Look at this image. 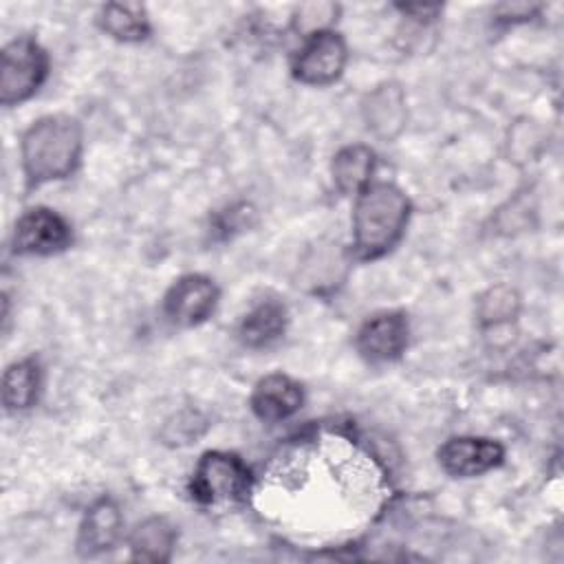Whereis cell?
Returning a JSON list of instances; mask_svg holds the SVG:
<instances>
[{
    "label": "cell",
    "instance_id": "cell-16",
    "mask_svg": "<svg viewBox=\"0 0 564 564\" xmlns=\"http://www.w3.org/2000/svg\"><path fill=\"white\" fill-rule=\"evenodd\" d=\"M377 170V154L370 145L350 143L335 152L330 161V176L337 192L357 196L366 185L372 183Z\"/></svg>",
    "mask_w": 564,
    "mask_h": 564
},
{
    "label": "cell",
    "instance_id": "cell-6",
    "mask_svg": "<svg viewBox=\"0 0 564 564\" xmlns=\"http://www.w3.org/2000/svg\"><path fill=\"white\" fill-rule=\"evenodd\" d=\"M9 245L15 256H55L73 245V227L59 212L35 205L18 216Z\"/></svg>",
    "mask_w": 564,
    "mask_h": 564
},
{
    "label": "cell",
    "instance_id": "cell-21",
    "mask_svg": "<svg viewBox=\"0 0 564 564\" xmlns=\"http://www.w3.org/2000/svg\"><path fill=\"white\" fill-rule=\"evenodd\" d=\"M339 7L330 4V2H313V4H302L293 18V29L304 33L302 37L317 33V31H326L330 29V24L337 20Z\"/></svg>",
    "mask_w": 564,
    "mask_h": 564
},
{
    "label": "cell",
    "instance_id": "cell-24",
    "mask_svg": "<svg viewBox=\"0 0 564 564\" xmlns=\"http://www.w3.org/2000/svg\"><path fill=\"white\" fill-rule=\"evenodd\" d=\"M397 9H399L403 15H408L410 20L419 22V24H430V22H434V20L441 15V11H443L441 4H397Z\"/></svg>",
    "mask_w": 564,
    "mask_h": 564
},
{
    "label": "cell",
    "instance_id": "cell-4",
    "mask_svg": "<svg viewBox=\"0 0 564 564\" xmlns=\"http://www.w3.org/2000/svg\"><path fill=\"white\" fill-rule=\"evenodd\" d=\"M46 48L31 35H18L0 51V104L4 108L29 101L48 79Z\"/></svg>",
    "mask_w": 564,
    "mask_h": 564
},
{
    "label": "cell",
    "instance_id": "cell-9",
    "mask_svg": "<svg viewBox=\"0 0 564 564\" xmlns=\"http://www.w3.org/2000/svg\"><path fill=\"white\" fill-rule=\"evenodd\" d=\"M436 460L452 478H476L505 463V445L487 436H452L436 449Z\"/></svg>",
    "mask_w": 564,
    "mask_h": 564
},
{
    "label": "cell",
    "instance_id": "cell-8",
    "mask_svg": "<svg viewBox=\"0 0 564 564\" xmlns=\"http://www.w3.org/2000/svg\"><path fill=\"white\" fill-rule=\"evenodd\" d=\"M410 344V322L403 311H379L361 322L355 348L368 364H392Z\"/></svg>",
    "mask_w": 564,
    "mask_h": 564
},
{
    "label": "cell",
    "instance_id": "cell-1",
    "mask_svg": "<svg viewBox=\"0 0 564 564\" xmlns=\"http://www.w3.org/2000/svg\"><path fill=\"white\" fill-rule=\"evenodd\" d=\"M412 216L410 196L394 183L372 181L352 203L350 256L357 262H375L388 256L405 236Z\"/></svg>",
    "mask_w": 564,
    "mask_h": 564
},
{
    "label": "cell",
    "instance_id": "cell-13",
    "mask_svg": "<svg viewBox=\"0 0 564 564\" xmlns=\"http://www.w3.org/2000/svg\"><path fill=\"white\" fill-rule=\"evenodd\" d=\"M304 405V388L284 372H271L256 381L249 394V408L262 423L291 419Z\"/></svg>",
    "mask_w": 564,
    "mask_h": 564
},
{
    "label": "cell",
    "instance_id": "cell-18",
    "mask_svg": "<svg viewBox=\"0 0 564 564\" xmlns=\"http://www.w3.org/2000/svg\"><path fill=\"white\" fill-rule=\"evenodd\" d=\"M97 26L112 40L134 44L143 42L152 33L150 15L143 4L137 2H106L97 11Z\"/></svg>",
    "mask_w": 564,
    "mask_h": 564
},
{
    "label": "cell",
    "instance_id": "cell-15",
    "mask_svg": "<svg viewBox=\"0 0 564 564\" xmlns=\"http://www.w3.org/2000/svg\"><path fill=\"white\" fill-rule=\"evenodd\" d=\"M178 542L176 527L165 516H148L128 535L130 560L163 564L170 562Z\"/></svg>",
    "mask_w": 564,
    "mask_h": 564
},
{
    "label": "cell",
    "instance_id": "cell-2",
    "mask_svg": "<svg viewBox=\"0 0 564 564\" xmlns=\"http://www.w3.org/2000/svg\"><path fill=\"white\" fill-rule=\"evenodd\" d=\"M84 154V128L64 112L44 115L20 137V170L26 189L70 178Z\"/></svg>",
    "mask_w": 564,
    "mask_h": 564
},
{
    "label": "cell",
    "instance_id": "cell-17",
    "mask_svg": "<svg viewBox=\"0 0 564 564\" xmlns=\"http://www.w3.org/2000/svg\"><path fill=\"white\" fill-rule=\"evenodd\" d=\"M42 392V366L35 357L11 361L2 372V405L11 412L31 410Z\"/></svg>",
    "mask_w": 564,
    "mask_h": 564
},
{
    "label": "cell",
    "instance_id": "cell-3",
    "mask_svg": "<svg viewBox=\"0 0 564 564\" xmlns=\"http://www.w3.org/2000/svg\"><path fill=\"white\" fill-rule=\"evenodd\" d=\"M253 476L247 463L225 449H207L200 454L189 478V494L198 505H236L251 494Z\"/></svg>",
    "mask_w": 564,
    "mask_h": 564
},
{
    "label": "cell",
    "instance_id": "cell-23",
    "mask_svg": "<svg viewBox=\"0 0 564 564\" xmlns=\"http://www.w3.org/2000/svg\"><path fill=\"white\" fill-rule=\"evenodd\" d=\"M542 11V4L529 2H505L494 9V20L500 24H522L533 20Z\"/></svg>",
    "mask_w": 564,
    "mask_h": 564
},
{
    "label": "cell",
    "instance_id": "cell-7",
    "mask_svg": "<svg viewBox=\"0 0 564 564\" xmlns=\"http://www.w3.org/2000/svg\"><path fill=\"white\" fill-rule=\"evenodd\" d=\"M218 300L220 289L214 278L205 273H185L167 286L161 311L170 324L194 328L214 315Z\"/></svg>",
    "mask_w": 564,
    "mask_h": 564
},
{
    "label": "cell",
    "instance_id": "cell-10",
    "mask_svg": "<svg viewBox=\"0 0 564 564\" xmlns=\"http://www.w3.org/2000/svg\"><path fill=\"white\" fill-rule=\"evenodd\" d=\"M359 112L366 130L375 139L392 143L408 126V99L403 86L394 79L377 84L364 95Z\"/></svg>",
    "mask_w": 564,
    "mask_h": 564
},
{
    "label": "cell",
    "instance_id": "cell-14",
    "mask_svg": "<svg viewBox=\"0 0 564 564\" xmlns=\"http://www.w3.org/2000/svg\"><path fill=\"white\" fill-rule=\"evenodd\" d=\"M289 326V308L278 297H264L253 304L238 322L236 337L245 348L260 350L275 344Z\"/></svg>",
    "mask_w": 564,
    "mask_h": 564
},
{
    "label": "cell",
    "instance_id": "cell-12",
    "mask_svg": "<svg viewBox=\"0 0 564 564\" xmlns=\"http://www.w3.org/2000/svg\"><path fill=\"white\" fill-rule=\"evenodd\" d=\"M123 535V516L110 496L90 502L79 520L75 551L79 557H97L112 551Z\"/></svg>",
    "mask_w": 564,
    "mask_h": 564
},
{
    "label": "cell",
    "instance_id": "cell-22",
    "mask_svg": "<svg viewBox=\"0 0 564 564\" xmlns=\"http://www.w3.org/2000/svg\"><path fill=\"white\" fill-rule=\"evenodd\" d=\"M253 223H256V209L249 203H238V205H229L225 212H220L216 231L231 236L236 231L251 227Z\"/></svg>",
    "mask_w": 564,
    "mask_h": 564
},
{
    "label": "cell",
    "instance_id": "cell-20",
    "mask_svg": "<svg viewBox=\"0 0 564 564\" xmlns=\"http://www.w3.org/2000/svg\"><path fill=\"white\" fill-rule=\"evenodd\" d=\"M209 427V419L198 408H181L170 414L161 427V441L170 447L189 445L200 438Z\"/></svg>",
    "mask_w": 564,
    "mask_h": 564
},
{
    "label": "cell",
    "instance_id": "cell-11",
    "mask_svg": "<svg viewBox=\"0 0 564 564\" xmlns=\"http://www.w3.org/2000/svg\"><path fill=\"white\" fill-rule=\"evenodd\" d=\"M350 260V251L337 242H317L302 256L295 284L317 297L330 295L346 282Z\"/></svg>",
    "mask_w": 564,
    "mask_h": 564
},
{
    "label": "cell",
    "instance_id": "cell-5",
    "mask_svg": "<svg viewBox=\"0 0 564 564\" xmlns=\"http://www.w3.org/2000/svg\"><path fill=\"white\" fill-rule=\"evenodd\" d=\"M348 64V46L335 29L311 33L302 40L291 59V75L304 86L335 84Z\"/></svg>",
    "mask_w": 564,
    "mask_h": 564
},
{
    "label": "cell",
    "instance_id": "cell-19",
    "mask_svg": "<svg viewBox=\"0 0 564 564\" xmlns=\"http://www.w3.org/2000/svg\"><path fill=\"white\" fill-rule=\"evenodd\" d=\"M522 311V297L511 284H491L476 297V322L482 330L509 328Z\"/></svg>",
    "mask_w": 564,
    "mask_h": 564
}]
</instances>
